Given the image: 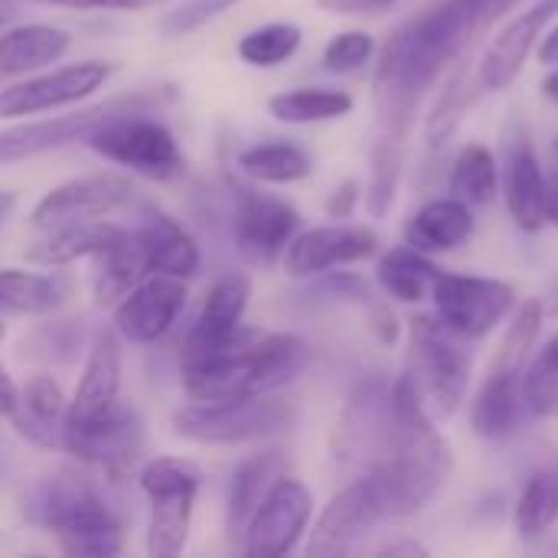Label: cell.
<instances>
[{"label": "cell", "instance_id": "12", "mask_svg": "<svg viewBox=\"0 0 558 558\" xmlns=\"http://www.w3.org/2000/svg\"><path fill=\"white\" fill-rule=\"evenodd\" d=\"M111 72L114 65L105 59H82L46 72H29L16 82L0 85V118H29L78 105L105 88Z\"/></svg>", "mask_w": 558, "mask_h": 558}, {"label": "cell", "instance_id": "43", "mask_svg": "<svg viewBox=\"0 0 558 558\" xmlns=\"http://www.w3.org/2000/svg\"><path fill=\"white\" fill-rule=\"evenodd\" d=\"M314 291L327 294L333 301H369L373 298L369 281L353 271H327V278L314 284Z\"/></svg>", "mask_w": 558, "mask_h": 558}, {"label": "cell", "instance_id": "31", "mask_svg": "<svg viewBox=\"0 0 558 558\" xmlns=\"http://www.w3.org/2000/svg\"><path fill=\"white\" fill-rule=\"evenodd\" d=\"M114 222L92 219V222H69L56 229H43V235L26 248V262L43 265V268H62L78 258H92L111 235Z\"/></svg>", "mask_w": 558, "mask_h": 558}, {"label": "cell", "instance_id": "5", "mask_svg": "<svg viewBox=\"0 0 558 558\" xmlns=\"http://www.w3.org/2000/svg\"><path fill=\"white\" fill-rule=\"evenodd\" d=\"M402 373L422 392L428 415L435 422H445L464 402L474 376L471 340L454 333L438 314H415L409 320Z\"/></svg>", "mask_w": 558, "mask_h": 558}, {"label": "cell", "instance_id": "37", "mask_svg": "<svg viewBox=\"0 0 558 558\" xmlns=\"http://www.w3.org/2000/svg\"><path fill=\"white\" fill-rule=\"evenodd\" d=\"M558 523V471L556 468H543L536 471L517 504H513V526L523 539H539L546 536Z\"/></svg>", "mask_w": 558, "mask_h": 558}, {"label": "cell", "instance_id": "56", "mask_svg": "<svg viewBox=\"0 0 558 558\" xmlns=\"http://www.w3.org/2000/svg\"><path fill=\"white\" fill-rule=\"evenodd\" d=\"M553 7H556V10H558V0H553Z\"/></svg>", "mask_w": 558, "mask_h": 558}, {"label": "cell", "instance_id": "49", "mask_svg": "<svg viewBox=\"0 0 558 558\" xmlns=\"http://www.w3.org/2000/svg\"><path fill=\"white\" fill-rule=\"evenodd\" d=\"M536 56H539V62H543V65H558V26L553 29V33H546V36L539 39Z\"/></svg>", "mask_w": 558, "mask_h": 558}, {"label": "cell", "instance_id": "32", "mask_svg": "<svg viewBox=\"0 0 558 558\" xmlns=\"http://www.w3.org/2000/svg\"><path fill=\"white\" fill-rule=\"evenodd\" d=\"M445 268H438L432 262V255L412 248L409 242L405 245H396V248H386L376 262V281L379 288L399 301V304H418L432 294V284L435 278L441 275Z\"/></svg>", "mask_w": 558, "mask_h": 558}, {"label": "cell", "instance_id": "9", "mask_svg": "<svg viewBox=\"0 0 558 558\" xmlns=\"http://www.w3.org/2000/svg\"><path fill=\"white\" fill-rule=\"evenodd\" d=\"M157 105H160L157 92H134V95H114V98L85 105L69 114L10 124L0 131V163L29 160V157L49 154V150L69 147V144H85L101 121L124 114V111H154Z\"/></svg>", "mask_w": 558, "mask_h": 558}, {"label": "cell", "instance_id": "29", "mask_svg": "<svg viewBox=\"0 0 558 558\" xmlns=\"http://www.w3.org/2000/svg\"><path fill=\"white\" fill-rule=\"evenodd\" d=\"M72 281L65 275L0 268V317H46L65 304Z\"/></svg>", "mask_w": 558, "mask_h": 558}, {"label": "cell", "instance_id": "41", "mask_svg": "<svg viewBox=\"0 0 558 558\" xmlns=\"http://www.w3.org/2000/svg\"><path fill=\"white\" fill-rule=\"evenodd\" d=\"M376 56V39L363 29H343L337 33L320 56V65L333 75H350L360 72L363 65H369Z\"/></svg>", "mask_w": 558, "mask_h": 558}, {"label": "cell", "instance_id": "14", "mask_svg": "<svg viewBox=\"0 0 558 558\" xmlns=\"http://www.w3.org/2000/svg\"><path fill=\"white\" fill-rule=\"evenodd\" d=\"M379 523H386L383 497L376 490V481L369 474H360L324 507L304 553L311 558L350 556L360 539H366Z\"/></svg>", "mask_w": 558, "mask_h": 558}, {"label": "cell", "instance_id": "21", "mask_svg": "<svg viewBox=\"0 0 558 558\" xmlns=\"http://www.w3.org/2000/svg\"><path fill=\"white\" fill-rule=\"evenodd\" d=\"M134 235H137V242L144 248V258H147L150 271L190 281L203 265L196 239L183 229L180 219H173L170 213H163L157 206H147L141 213V222L134 226Z\"/></svg>", "mask_w": 558, "mask_h": 558}, {"label": "cell", "instance_id": "39", "mask_svg": "<svg viewBox=\"0 0 558 558\" xmlns=\"http://www.w3.org/2000/svg\"><path fill=\"white\" fill-rule=\"evenodd\" d=\"M474 88L481 92L477 82L471 85V69L461 59V65L448 75L445 88L438 92V98L432 105V114H428V144L432 147H441L445 141H451V134L458 131L464 111L474 105Z\"/></svg>", "mask_w": 558, "mask_h": 558}, {"label": "cell", "instance_id": "46", "mask_svg": "<svg viewBox=\"0 0 558 558\" xmlns=\"http://www.w3.org/2000/svg\"><path fill=\"white\" fill-rule=\"evenodd\" d=\"M356 203H360V183H356V180H343V183L330 193L327 213H330L333 219H350L353 209H356Z\"/></svg>", "mask_w": 558, "mask_h": 558}, {"label": "cell", "instance_id": "42", "mask_svg": "<svg viewBox=\"0 0 558 558\" xmlns=\"http://www.w3.org/2000/svg\"><path fill=\"white\" fill-rule=\"evenodd\" d=\"M242 0H183L177 10H167L163 16H160V33L167 36V39H180V36H190V33H196L199 26H206V23H213V20H219L222 13H229L232 7H239Z\"/></svg>", "mask_w": 558, "mask_h": 558}, {"label": "cell", "instance_id": "34", "mask_svg": "<svg viewBox=\"0 0 558 558\" xmlns=\"http://www.w3.org/2000/svg\"><path fill=\"white\" fill-rule=\"evenodd\" d=\"M353 111V95L343 88L301 85L268 98V114L281 124H320L337 121Z\"/></svg>", "mask_w": 558, "mask_h": 558}, {"label": "cell", "instance_id": "15", "mask_svg": "<svg viewBox=\"0 0 558 558\" xmlns=\"http://www.w3.org/2000/svg\"><path fill=\"white\" fill-rule=\"evenodd\" d=\"M134 199V183L124 173H85L72 177L49 193L39 196V203L29 213L33 229H56L69 222H92L108 219L121 206Z\"/></svg>", "mask_w": 558, "mask_h": 558}, {"label": "cell", "instance_id": "35", "mask_svg": "<svg viewBox=\"0 0 558 558\" xmlns=\"http://www.w3.org/2000/svg\"><path fill=\"white\" fill-rule=\"evenodd\" d=\"M497 186H500V167H497L494 150L487 144H477V141L474 144H464L458 150L454 163H451L448 193L474 209V206L494 203Z\"/></svg>", "mask_w": 558, "mask_h": 558}, {"label": "cell", "instance_id": "17", "mask_svg": "<svg viewBox=\"0 0 558 558\" xmlns=\"http://www.w3.org/2000/svg\"><path fill=\"white\" fill-rule=\"evenodd\" d=\"M186 281L173 275L150 271L141 278L118 304L111 314V327L121 340L128 343H157L173 330L186 307Z\"/></svg>", "mask_w": 558, "mask_h": 558}, {"label": "cell", "instance_id": "6", "mask_svg": "<svg viewBox=\"0 0 558 558\" xmlns=\"http://www.w3.org/2000/svg\"><path fill=\"white\" fill-rule=\"evenodd\" d=\"M294 425V409L278 392L245 399H190L173 415V432L196 445H255Z\"/></svg>", "mask_w": 558, "mask_h": 558}, {"label": "cell", "instance_id": "11", "mask_svg": "<svg viewBox=\"0 0 558 558\" xmlns=\"http://www.w3.org/2000/svg\"><path fill=\"white\" fill-rule=\"evenodd\" d=\"M435 314L461 337L484 340L490 337L517 307V288L500 278L441 271L432 284Z\"/></svg>", "mask_w": 558, "mask_h": 558}, {"label": "cell", "instance_id": "57", "mask_svg": "<svg viewBox=\"0 0 558 558\" xmlns=\"http://www.w3.org/2000/svg\"><path fill=\"white\" fill-rule=\"evenodd\" d=\"M556 154H558V137H556Z\"/></svg>", "mask_w": 558, "mask_h": 558}, {"label": "cell", "instance_id": "7", "mask_svg": "<svg viewBox=\"0 0 558 558\" xmlns=\"http://www.w3.org/2000/svg\"><path fill=\"white\" fill-rule=\"evenodd\" d=\"M147 114L150 111L114 114L101 121L85 144L108 163H118L144 180L170 183L186 173V154L177 134L163 121Z\"/></svg>", "mask_w": 558, "mask_h": 558}, {"label": "cell", "instance_id": "13", "mask_svg": "<svg viewBox=\"0 0 558 558\" xmlns=\"http://www.w3.org/2000/svg\"><path fill=\"white\" fill-rule=\"evenodd\" d=\"M314 520V494L304 481L281 474L242 533V553L252 558H278L298 549Z\"/></svg>", "mask_w": 558, "mask_h": 558}, {"label": "cell", "instance_id": "2", "mask_svg": "<svg viewBox=\"0 0 558 558\" xmlns=\"http://www.w3.org/2000/svg\"><path fill=\"white\" fill-rule=\"evenodd\" d=\"M311 350L298 333H265L242 327L226 347L183 360L186 399H245L291 386L307 369Z\"/></svg>", "mask_w": 558, "mask_h": 558}, {"label": "cell", "instance_id": "45", "mask_svg": "<svg viewBox=\"0 0 558 558\" xmlns=\"http://www.w3.org/2000/svg\"><path fill=\"white\" fill-rule=\"evenodd\" d=\"M405 0H317V7L324 13H337V16H369V13H383L392 10Z\"/></svg>", "mask_w": 558, "mask_h": 558}, {"label": "cell", "instance_id": "40", "mask_svg": "<svg viewBox=\"0 0 558 558\" xmlns=\"http://www.w3.org/2000/svg\"><path fill=\"white\" fill-rule=\"evenodd\" d=\"M543 317L546 307L543 301H523L520 307H513V320L497 347V356L490 366H507V369H523L530 353L536 350L539 330H543Z\"/></svg>", "mask_w": 558, "mask_h": 558}, {"label": "cell", "instance_id": "27", "mask_svg": "<svg viewBox=\"0 0 558 558\" xmlns=\"http://www.w3.org/2000/svg\"><path fill=\"white\" fill-rule=\"evenodd\" d=\"M147 258L134 229L118 226L114 235L92 255V298L95 304H118L141 278H147Z\"/></svg>", "mask_w": 558, "mask_h": 558}, {"label": "cell", "instance_id": "19", "mask_svg": "<svg viewBox=\"0 0 558 558\" xmlns=\"http://www.w3.org/2000/svg\"><path fill=\"white\" fill-rule=\"evenodd\" d=\"M558 10L553 7V0H539L530 10L517 13L484 49L481 62H477V85L481 92H504L510 88L523 65L530 62V56L536 52L546 23L556 16Z\"/></svg>", "mask_w": 558, "mask_h": 558}, {"label": "cell", "instance_id": "24", "mask_svg": "<svg viewBox=\"0 0 558 558\" xmlns=\"http://www.w3.org/2000/svg\"><path fill=\"white\" fill-rule=\"evenodd\" d=\"M72 46L69 29L52 23H20L0 29V85L59 62Z\"/></svg>", "mask_w": 558, "mask_h": 558}, {"label": "cell", "instance_id": "48", "mask_svg": "<svg viewBox=\"0 0 558 558\" xmlns=\"http://www.w3.org/2000/svg\"><path fill=\"white\" fill-rule=\"evenodd\" d=\"M13 402H16V383L10 379V373L0 366V418H7L13 412Z\"/></svg>", "mask_w": 558, "mask_h": 558}, {"label": "cell", "instance_id": "36", "mask_svg": "<svg viewBox=\"0 0 558 558\" xmlns=\"http://www.w3.org/2000/svg\"><path fill=\"white\" fill-rule=\"evenodd\" d=\"M520 392H523L526 415L539 422L558 418V333L530 353L520 376Z\"/></svg>", "mask_w": 558, "mask_h": 558}, {"label": "cell", "instance_id": "23", "mask_svg": "<svg viewBox=\"0 0 558 558\" xmlns=\"http://www.w3.org/2000/svg\"><path fill=\"white\" fill-rule=\"evenodd\" d=\"M523 369L490 366L484 386L471 402V428L484 441H507L526 418L523 392H520Z\"/></svg>", "mask_w": 558, "mask_h": 558}, {"label": "cell", "instance_id": "52", "mask_svg": "<svg viewBox=\"0 0 558 558\" xmlns=\"http://www.w3.org/2000/svg\"><path fill=\"white\" fill-rule=\"evenodd\" d=\"M543 95H546L553 105H558V65H549V75L543 78Z\"/></svg>", "mask_w": 558, "mask_h": 558}, {"label": "cell", "instance_id": "50", "mask_svg": "<svg viewBox=\"0 0 558 558\" xmlns=\"http://www.w3.org/2000/svg\"><path fill=\"white\" fill-rule=\"evenodd\" d=\"M546 222L558 229V170H553L546 180Z\"/></svg>", "mask_w": 558, "mask_h": 558}, {"label": "cell", "instance_id": "25", "mask_svg": "<svg viewBox=\"0 0 558 558\" xmlns=\"http://www.w3.org/2000/svg\"><path fill=\"white\" fill-rule=\"evenodd\" d=\"M546 170L539 163L536 147L520 137L513 141L507 154V173H504V199L510 209V219L523 232H539L546 226Z\"/></svg>", "mask_w": 558, "mask_h": 558}, {"label": "cell", "instance_id": "38", "mask_svg": "<svg viewBox=\"0 0 558 558\" xmlns=\"http://www.w3.org/2000/svg\"><path fill=\"white\" fill-rule=\"evenodd\" d=\"M304 43V29L298 23H288V20H278V23H265V26H255L248 29L235 52L245 65L252 69H275V65H284Z\"/></svg>", "mask_w": 558, "mask_h": 558}, {"label": "cell", "instance_id": "10", "mask_svg": "<svg viewBox=\"0 0 558 558\" xmlns=\"http://www.w3.org/2000/svg\"><path fill=\"white\" fill-rule=\"evenodd\" d=\"M59 448L78 464L101 468L108 477L121 481L144 454V422L118 399L98 415H65Z\"/></svg>", "mask_w": 558, "mask_h": 558}, {"label": "cell", "instance_id": "20", "mask_svg": "<svg viewBox=\"0 0 558 558\" xmlns=\"http://www.w3.org/2000/svg\"><path fill=\"white\" fill-rule=\"evenodd\" d=\"M248 298H252L248 275H242V271L222 275L206 291V301H203L193 327L183 337V360L206 356V353L226 347L242 330V317L248 311Z\"/></svg>", "mask_w": 558, "mask_h": 558}, {"label": "cell", "instance_id": "47", "mask_svg": "<svg viewBox=\"0 0 558 558\" xmlns=\"http://www.w3.org/2000/svg\"><path fill=\"white\" fill-rule=\"evenodd\" d=\"M369 320H373V330H376V337H379L386 347H396V340H399V333H402V327H399L396 314H392L386 304H373V311H369Z\"/></svg>", "mask_w": 558, "mask_h": 558}, {"label": "cell", "instance_id": "22", "mask_svg": "<svg viewBox=\"0 0 558 558\" xmlns=\"http://www.w3.org/2000/svg\"><path fill=\"white\" fill-rule=\"evenodd\" d=\"M65 409H69V399H65L62 386L52 376L36 373L23 386H16V402H13V412L7 415V422L29 445L59 448Z\"/></svg>", "mask_w": 558, "mask_h": 558}, {"label": "cell", "instance_id": "53", "mask_svg": "<svg viewBox=\"0 0 558 558\" xmlns=\"http://www.w3.org/2000/svg\"><path fill=\"white\" fill-rule=\"evenodd\" d=\"M13 16H16V3L0 0V29H3V26H10V23H13Z\"/></svg>", "mask_w": 558, "mask_h": 558}, {"label": "cell", "instance_id": "4", "mask_svg": "<svg viewBox=\"0 0 558 558\" xmlns=\"http://www.w3.org/2000/svg\"><path fill=\"white\" fill-rule=\"evenodd\" d=\"M451 468L454 458L438 425H402L392 418L386 448L366 474L376 481L386 520H405L441 494Z\"/></svg>", "mask_w": 558, "mask_h": 558}, {"label": "cell", "instance_id": "1", "mask_svg": "<svg viewBox=\"0 0 558 558\" xmlns=\"http://www.w3.org/2000/svg\"><path fill=\"white\" fill-rule=\"evenodd\" d=\"M523 0H441L422 16L402 23L379 49L373 98L379 141L405 144L418 101L435 78L461 62L468 49L490 33Z\"/></svg>", "mask_w": 558, "mask_h": 558}, {"label": "cell", "instance_id": "55", "mask_svg": "<svg viewBox=\"0 0 558 558\" xmlns=\"http://www.w3.org/2000/svg\"><path fill=\"white\" fill-rule=\"evenodd\" d=\"M3 333H7V327H3V317H0V340H3Z\"/></svg>", "mask_w": 558, "mask_h": 558}, {"label": "cell", "instance_id": "28", "mask_svg": "<svg viewBox=\"0 0 558 558\" xmlns=\"http://www.w3.org/2000/svg\"><path fill=\"white\" fill-rule=\"evenodd\" d=\"M474 235V213L454 196L425 203L405 226V242L425 255H441L464 245Z\"/></svg>", "mask_w": 558, "mask_h": 558}, {"label": "cell", "instance_id": "16", "mask_svg": "<svg viewBox=\"0 0 558 558\" xmlns=\"http://www.w3.org/2000/svg\"><path fill=\"white\" fill-rule=\"evenodd\" d=\"M232 232H235V248L248 265L271 268L275 262H281L291 239L301 232V213L271 193L242 186Z\"/></svg>", "mask_w": 558, "mask_h": 558}, {"label": "cell", "instance_id": "18", "mask_svg": "<svg viewBox=\"0 0 558 558\" xmlns=\"http://www.w3.org/2000/svg\"><path fill=\"white\" fill-rule=\"evenodd\" d=\"M379 252V239L369 226L330 222L301 229L281 255V265L291 278H320L333 268L366 262Z\"/></svg>", "mask_w": 558, "mask_h": 558}, {"label": "cell", "instance_id": "51", "mask_svg": "<svg viewBox=\"0 0 558 558\" xmlns=\"http://www.w3.org/2000/svg\"><path fill=\"white\" fill-rule=\"evenodd\" d=\"M383 556H425V549L418 543H392L386 549H379Z\"/></svg>", "mask_w": 558, "mask_h": 558}, {"label": "cell", "instance_id": "30", "mask_svg": "<svg viewBox=\"0 0 558 558\" xmlns=\"http://www.w3.org/2000/svg\"><path fill=\"white\" fill-rule=\"evenodd\" d=\"M284 474V458L281 451H265L255 454L248 461H242L232 471V484H229V504H226V530L229 536H242L248 520L255 517V510L262 507V500L268 497V490L278 484V477Z\"/></svg>", "mask_w": 558, "mask_h": 558}, {"label": "cell", "instance_id": "26", "mask_svg": "<svg viewBox=\"0 0 558 558\" xmlns=\"http://www.w3.org/2000/svg\"><path fill=\"white\" fill-rule=\"evenodd\" d=\"M118 399H121V337L111 327L92 337V350L65 415H98L108 412Z\"/></svg>", "mask_w": 558, "mask_h": 558}, {"label": "cell", "instance_id": "8", "mask_svg": "<svg viewBox=\"0 0 558 558\" xmlns=\"http://www.w3.org/2000/svg\"><path fill=\"white\" fill-rule=\"evenodd\" d=\"M199 468L186 458H154L141 468L137 484L147 497V553L154 558H177L183 553L193 526Z\"/></svg>", "mask_w": 558, "mask_h": 558}, {"label": "cell", "instance_id": "44", "mask_svg": "<svg viewBox=\"0 0 558 558\" xmlns=\"http://www.w3.org/2000/svg\"><path fill=\"white\" fill-rule=\"evenodd\" d=\"M7 3H43V7H65V10H150L167 0H7Z\"/></svg>", "mask_w": 558, "mask_h": 558}, {"label": "cell", "instance_id": "54", "mask_svg": "<svg viewBox=\"0 0 558 558\" xmlns=\"http://www.w3.org/2000/svg\"><path fill=\"white\" fill-rule=\"evenodd\" d=\"M10 209H13V193H0V229H3Z\"/></svg>", "mask_w": 558, "mask_h": 558}, {"label": "cell", "instance_id": "3", "mask_svg": "<svg viewBox=\"0 0 558 558\" xmlns=\"http://www.w3.org/2000/svg\"><path fill=\"white\" fill-rule=\"evenodd\" d=\"M23 517L46 530L65 556L111 558L124 549V526L82 471H56L29 487Z\"/></svg>", "mask_w": 558, "mask_h": 558}, {"label": "cell", "instance_id": "33", "mask_svg": "<svg viewBox=\"0 0 558 558\" xmlns=\"http://www.w3.org/2000/svg\"><path fill=\"white\" fill-rule=\"evenodd\" d=\"M239 170L258 183L288 186L314 173V157L294 141H262L239 150Z\"/></svg>", "mask_w": 558, "mask_h": 558}]
</instances>
